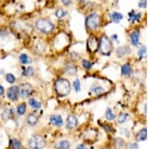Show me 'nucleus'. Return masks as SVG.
I'll list each match as a JSON object with an SVG mask.
<instances>
[{
	"label": "nucleus",
	"instance_id": "a211bd4d",
	"mask_svg": "<svg viewBox=\"0 0 150 149\" xmlns=\"http://www.w3.org/2000/svg\"><path fill=\"white\" fill-rule=\"evenodd\" d=\"M67 15H68V11L64 8H57L56 11H55V16H56L58 19L65 18Z\"/></svg>",
	"mask_w": 150,
	"mask_h": 149
},
{
	"label": "nucleus",
	"instance_id": "f704fd0d",
	"mask_svg": "<svg viewBox=\"0 0 150 149\" xmlns=\"http://www.w3.org/2000/svg\"><path fill=\"white\" fill-rule=\"evenodd\" d=\"M127 149H138V144H136V143H129L127 145Z\"/></svg>",
	"mask_w": 150,
	"mask_h": 149
},
{
	"label": "nucleus",
	"instance_id": "412c9836",
	"mask_svg": "<svg viewBox=\"0 0 150 149\" xmlns=\"http://www.w3.org/2000/svg\"><path fill=\"white\" fill-rule=\"evenodd\" d=\"M137 56H138L139 59L146 58V46L145 45H141L139 47L138 51H137Z\"/></svg>",
	"mask_w": 150,
	"mask_h": 149
},
{
	"label": "nucleus",
	"instance_id": "4be33fe9",
	"mask_svg": "<svg viewBox=\"0 0 150 149\" xmlns=\"http://www.w3.org/2000/svg\"><path fill=\"white\" fill-rule=\"evenodd\" d=\"M91 92L95 93L96 95H101L104 93V88L102 86H99V85H92V87H91Z\"/></svg>",
	"mask_w": 150,
	"mask_h": 149
},
{
	"label": "nucleus",
	"instance_id": "79ce46f5",
	"mask_svg": "<svg viewBox=\"0 0 150 149\" xmlns=\"http://www.w3.org/2000/svg\"><path fill=\"white\" fill-rule=\"evenodd\" d=\"M105 130H107V131H109V132H112V131H113V129H111V127H110V126L106 125V126H105Z\"/></svg>",
	"mask_w": 150,
	"mask_h": 149
},
{
	"label": "nucleus",
	"instance_id": "58836bf2",
	"mask_svg": "<svg viewBox=\"0 0 150 149\" xmlns=\"http://www.w3.org/2000/svg\"><path fill=\"white\" fill-rule=\"evenodd\" d=\"M3 94H4V88H3V86L0 85V97L3 96Z\"/></svg>",
	"mask_w": 150,
	"mask_h": 149
},
{
	"label": "nucleus",
	"instance_id": "9b49d317",
	"mask_svg": "<svg viewBox=\"0 0 150 149\" xmlns=\"http://www.w3.org/2000/svg\"><path fill=\"white\" fill-rule=\"evenodd\" d=\"M49 120H50V123L53 124V125L56 126V127H61L63 125V120H62V117L60 116V115L53 114L50 116Z\"/></svg>",
	"mask_w": 150,
	"mask_h": 149
},
{
	"label": "nucleus",
	"instance_id": "dca6fc26",
	"mask_svg": "<svg viewBox=\"0 0 150 149\" xmlns=\"http://www.w3.org/2000/svg\"><path fill=\"white\" fill-rule=\"evenodd\" d=\"M110 18H111V21H112V22L119 23L123 19V14L119 13V12H117V11L112 12V13L110 14Z\"/></svg>",
	"mask_w": 150,
	"mask_h": 149
},
{
	"label": "nucleus",
	"instance_id": "39448f33",
	"mask_svg": "<svg viewBox=\"0 0 150 149\" xmlns=\"http://www.w3.org/2000/svg\"><path fill=\"white\" fill-rule=\"evenodd\" d=\"M86 48H87V51L88 53L90 54H94L98 51L99 49V40L98 38L96 37L95 35L91 34L87 39L86 42Z\"/></svg>",
	"mask_w": 150,
	"mask_h": 149
},
{
	"label": "nucleus",
	"instance_id": "473e14b6",
	"mask_svg": "<svg viewBox=\"0 0 150 149\" xmlns=\"http://www.w3.org/2000/svg\"><path fill=\"white\" fill-rule=\"evenodd\" d=\"M147 5V0H139L138 2V7L141 9H145Z\"/></svg>",
	"mask_w": 150,
	"mask_h": 149
},
{
	"label": "nucleus",
	"instance_id": "5701e85b",
	"mask_svg": "<svg viewBox=\"0 0 150 149\" xmlns=\"http://www.w3.org/2000/svg\"><path fill=\"white\" fill-rule=\"evenodd\" d=\"M28 104L30 105V107H32L33 109H39L41 107V103L39 101H37L34 98H30L28 101Z\"/></svg>",
	"mask_w": 150,
	"mask_h": 149
},
{
	"label": "nucleus",
	"instance_id": "b1692460",
	"mask_svg": "<svg viewBox=\"0 0 150 149\" xmlns=\"http://www.w3.org/2000/svg\"><path fill=\"white\" fill-rule=\"evenodd\" d=\"M10 147L12 149H21L22 148V144L17 139H11L10 140Z\"/></svg>",
	"mask_w": 150,
	"mask_h": 149
},
{
	"label": "nucleus",
	"instance_id": "c85d7f7f",
	"mask_svg": "<svg viewBox=\"0 0 150 149\" xmlns=\"http://www.w3.org/2000/svg\"><path fill=\"white\" fill-rule=\"evenodd\" d=\"M81 63H82L83 68L86 69V70H88V69H90L91 67H92V62H90L89 60H87V59H82Z\"/></svg>",
	"mask_w": 150,
	"mask_h": 149
},
{
	"label": "nucleus",
	"instance_id": "ddd939ff",
	"mask_svg": "<svg viewBox=\"0 0 150 149\" xmlns=\"http://www.w3.org/2000/svg\"><path fill=\"white\" fill-rule=\"evenodd\" d=\"M64 73L67 74V75H74V74L77 73V67L76 65L72 63H68L65 65V68H64Z\"/></svg>",
	"mask_w": 150,
	"mask_h": 149
},
{
	"label": "nucleus",
	"instance_id": "6e6552de",
	"mask_svg": "<svg viewBox=\"0 0 150 149\" xmlns=\"http://www.w3.org/2000/svg\"><path fill=\"white\" fill-rule=\"evenodd\" d=\"M140 37H141V33L137 29L133 30L132 32L130 33L129 39H130V43H131L132 46L138 47V45L140 44Z\"/></svg>",
	"mask_w": 150,
	"mask_h": 149
},
{
	"label": "nucleus",
	"instance_id": "7ed1b4c3",
	"mask_svg": "<svg viewBox=\"0 0 150 149\" xmlns=\"http://www.w3.org/2000/svg\"><path fill=\"white\" fill-rule=\"evenodd\" d=\"M99 52L103 56H110L113 51L112 40L107 35H102L99 39Z\"/></svg>",
	"mask_w": 150,
	"mask_h": 149
},
{
	"label": "nucleus",
	"instance_id": "2f4dec72",
	"mask_svg": "<svg viewBox=\"0 0 150 149\" xmlns=\"http://www.w3.org/2000/svg\"><path fill=\"white\" fill-rule=\"evenodd\" d=\"M73 87L76 92H79V91H80L81 84H80V80H79V79H75L73 81Z\"/></svg>",
	"mask_w": 150,
	"mask_h": 149
},
{
	"label": "nucleus",
	"instance_id": "c9c22d12",
	"mask_svg": "<svg viewBox=\"0 0 150 149\" xmlns=\"http://www.w3.org/2000/svg\"><path fill=\"white\" fill-rule=\"evenodd\" d=\"M60 1L62 2V4H63L64 6H70L72 4V0H60Z\"/></svg>",
	"mask_w": 150,
	"mask_h": 149
},
{
	"label": "nucleus",
	"instance_id": "1a4fd4ad",
	"mask_svg": "<svg viewBox=\"0 0 150 149\" xmlns=\"http://www.w3.org/2000/svg\"><path fill=\"white\" fill-rule=\"evenodd\" d=\"M18 95H19V87H17V86H12V87L8 88V90H7V97L11 101H16L18 99Z\"/></svg>",
	"mask_w": 150,
	"mask_h": 149
},
{
	"label": "nucleus",
	"instance_id": "f3484780",
	"mask_svg": "<svg viewBox=\"0 0 150 149\" xmlns=\"http://www.w3.org/2000/svg\"><path fill=\"white\" fill-rule=\"evenodd\" d=\"M19 61H20L22 64H24V65H28V64H30L31 62H32V59L30 58L29 55L22 53V54L19 55Z\"/></svg>",
	"mask_w": 150,
	"mask_h": 149
},
{
	"label": "nucleus",
	"instance_id": "f257e3e1",
	"mask_svg": "<svg viewBox=\"0 0 150 149\" xmlns=\"http://www.w3.org/2000/svg\"><path fill=\"white\" fill-rule=\"evenodd\" d=\"M35 28L42 34H50L54 31V24L47 18H39L35 21Z\"/></svg>",
	"mask_w": 150,
	"mask_h": 149
},
{
	"label": "nucleus",
	"instance_id": "0eeeda50",
	"mask_svg": "<svg viewBox=\"0 0 150 149\" xmlns=\"http://www.w3.org/2000/svg\"><path fill=\"white\" fill-rule=\"evenodd\" d=\"M33 86L29 83H23L19 86V95L22 98H27L33 94Z\"/></svg>",
	"mask_w": 150,
	"mask_h": 149
},
{
	"label": "nucleus",
	"instance_id": "cd10ccee",
	"mask_svg": "<svg viewBox=\"0 0 150 149\" xmlns=\"http://www.w3.org/2000/svg\"><path fill=\"white\" fill-rule=\"evenodd\" d=\"M105 116H106V119H108V120H113L115 118V114H114V112L112 111L111 108H107V109H106Z\"/></svg>",
	"mask_w": 150,
	"mask_h": 149
},
{
	"label": "nucleus",
	"instance_id": "4468645a",
	"mask_svg": "<svg viewBox=\"0 0 150 149\" xmlns=\"http://www.w3.org/2000/svg\"><path fill=\"white\" fill-rule=\"evenodd\" d=\"M130 53V48L128 46H119L116 49V55L118 57H124Z\"/></svg>",
	"mask_w": 150,
	"mask_h": 149
},
{
	"label": "nucleus",
	"instance_id": "7c9ffc66",
	"mask_svg": "<svg viewBox=\"0 0 150 149\" xmlns=\"http://www.w3.org/2000/svg\"><path fill=\"white\" fill-rule=\"evenodd\" d=\"M128 118V114L127 113H120V115L118 116V123H124Z\"/></svg>",
	"mask_w": 150,
	"mask_h": 149
},
{
	"label": "nucleus",
	"instance_id": "bb28decb",
	"mask_svg": "<svg viewBox=\"0 0 150 149\" xmlns=\"http://www.w3.org/2000/svg\"><path fill=\"white\" fill-rule=\"evenodd\" d=\"M16 111H17L18 115H23L24 113H25L26 112V104L25 103H21V104H19L17 106Z\"/></svg>",
	"mask_w": 150,
	"mask_h": 149
},
{
	"label": "nucleus",
	"instance_id": "ea45409f",
	"mask_svg": "<svg viewBox=\"0 0 150 149\" xmlns=\"http://www.w3.org/2000/svg\"><path fill=\"white\" fill-rule=\"evenodd\" d=\"M77 2H80V3L84 4V3H87V2H89L90 0H76Z\"/></svg>",
	"mask_w": 150,
	"mask_h": 149
},
{
	"label": "nucleus",
	"instance_id": "c756f323",
	"mask_svg": "<svg viewBox=\"0 0 150 149\" xmlns=\"http://www.w3.org/2000/svg\"><path fill=\"white\" fill-rule=\"evenodd\" d=\"M5 79H6V81H7V82H8V83H10V84H13L14 82H15V80H16L15 76H14L12 73H8V74H6Z\"/></svg>",
	"mask_w": 150,
	"mask_h": 149
},
{
	"label": "nucleus",
	"instance_id": "423d86ee",
	"mask_svg": "<svg viewBox=\"0 0 150 149\" xmlns=\"http://www.w3.org/2000/svg\"><path fill=\"white\" fill-rule=\"evenodd\" d=\"M29 146L32 149H43L46 146V142H45L44 138H42L39 135H34L30 138L29 140Z\"/></svg>",
	"mask_w": 150,
	"mask_h": 149
},
{
	"label": "nucleus",
	"instance_id": "a878e982",
	"mask_svg": "<svg viewBox=\"0 0 150 149\" xmlns=\"http://www.w3.org/2000/svg\"><path fill=\"white\" fill-rule=\"evenodd\" d=\"M70 143L67 140H62L57 144V149H69Z\"/></svg>",
	"mask_w": 150,
	"mask_h": 149
},
{
	"label": "nucleus",
	"instance_id": "9d476101",
	"mask_svg": "<svg viewBox=\"0 0 150 149\" xmlns=\"http://www.w3.org/2000/svg\"><path fill=\"white\" fill-rule=\"evenodd\" d=\"M142 18V13L141 12H136L135 10H131L128 13V20L130 23H136L139 22Z\"/></svg>",
	"mask_w": 150,
	"mask_h": 149
},
{
	"label": "nucleus",
	"instance_id": "72a5a7b5",
	"mask_svg": "<svg viewBox=\"0 0 150 149\" xmlns=\"http://www.w3.org/2000/svg\"><path fill=\"white\" fill-rule=\"evenodd\" d=\"M70 58L72 60H77L79 58V54L76 53V52H71V53H70Z\"/></svg>",
	"mask_w": 150,
	"mask_h": 149
},
{
	"label": "nucleus",
	"instance_id": "20e7f679",
	"mask_svg": "<svg viewBox=\"0 0 150 149\" xmlns=\"http://www.w3.org/2000/svg\"><path fill=\"white\" fill-rule=\"evenodd\" d=\"M100 16L98 15V13L93 12L90 13L85 19V26L86 29L88 31H94L100 26Z\"/></svg>",
	"mask_w": 150,
	"mask_h": 149
},
{
	"label": "nucleus",
	"instance_id": "6ab92c4d",
	"mask_svg": "<svg viewBox=\"0 0 150 149\" xmlns=\"http://www.w3.org/2000/svg\"><path fill=\"white\" fill-rule=\"evenodd\" d=\"M147 136V129L142 128L138 133L136 134V140L137 141H144Z\"/></svg>",
	"mask_w": 150,
	"mask_h": 149
},
{
	"label": "nucleus",
	"instance_id": "2eb2a0df",
	"mask_svg": "<svg viewBox=\"0 0 150 149\" xmlns=\"http://www.w3.org/2000/svg\"><path fill=\"white\" fill-rule=\"evenodd\" d=\"M133 72L132 66L130 63H125L121 66V74L123 76H130Z\"/></svg>",
	"mask_w": 150,
	"mask_h": 149
},
{
	"label": "nucleus",
	"instance_id": "aec40b11",
	"mask_svg": "<svg viewBox=\"0 0 150 149\" xmlns=\"http://www.w3.org/2000/svg\"><path fill=\"white\" fill-rule=\"evenodd\" d=\"M38 122V117L37 115L32 113V114H29L28 117H27V123L29 124V125H35L36 123Z\"/></svg>",
	"mask_w": 150,
	"mask_h": 149
},
{
	"label": "nucleus",
	"instance_id": "f03ea898",
	"mask_svg": "<svg viewBox=\"0 0 150 149\" xmlns=\"http://www.w3.org/2000/svg\"><path fill=\"white\" fill-rule=\"evenodd\" d=\"M55 92L60 97H65L70 93L71 87H70V83L66 78H59L55 81L54 84Z\"/></svg>",
	"mask_w": 150,
	"mask_h": 149
},
{
	"label": "nucleus",
	"instance_id": "393cba45",
	"mask_svg": "<svg viewBox=\"0 0 150 149\" xmlns=\"http://www.w3.org/2000/svg\"><path fill=\"white\" fill-rule=\"evenodd\" d=\"M23 75L26 76V77H31V76L34 75V68L32 66H28L26 67L23 70Z\"/></svg>",
	"mask_w": 150,
	"mask_h": 149
},
{
	"label": "nucleus",
	"instance_id": "f8f14e48",
	"mask_svg": "<svg viewBox=\"0 0 150 149\" xmlns=\"http://www.w3.org/2000/svg\"><path fill=\"white\" fill-rule=\"evenodd\" d=\"M78 124V120H77L76 117L74 115H69L67 117V120H66V127L68 129H73L75 127L77 126Z\"/></svg>",
	"mask_w": 150,
	"mask_h": 149
},
{
	"label": "nucleus",
	"instance_id": "a19ab883",
	"mask_svg": "<svg viewBox=\"0 0 150 149\" xmlns=\"http://www.w3.org/2000/svg\"><path fill=\"white\" fill-rule=\"evenodd\" d=\"M77 149H87V148L85 147V145H84V144H80V145H78Z\"/></svg>",
	"mask_w": 150,
	"mask_h": 149
},
{
	"label": "nucleus",
	"instance_id": "e433bc0d",
	"mask_svg": "<svg viewBox=\"0 0 150 149\" xmlns=\"http://www.w3.org/2000/svg\"><path fill=\"white\" fill-rule=\"evenodd\" d=\"M117 142L119 143L118 144V147H123V146H124V141L121 140V139H118Z\"/></svg>",
	"mask_w": 150,
	"mask_h": 149
},
{
	"label": "nucleus",
	"instance_id": "37998d69",
	"mask_svg": "<svg viewBox=\"0 0 150 149\" xmlns=\"http://www.w3.org/2000/svg\"><path fill=\"white\" fill-rule=\"evenodd\" d=\"M0 106H1V103H0Z\"/></svg>",
	"mask_w": 150,
	"mask_h": 149
},
{
	"label": "nucleus",
	"instance_id": "4c0bfd02",
	"mask_svg": "<svg viewBox=\"0 0 150 149\" xmlns=\"http://www.w3.org/2000/svg\"><path fill=\"white\" fill-rule=\"evenodd\" d=\"M111 39L115 40L116 42H118V36H117V34H113L112 36H111Z\"/></svg>",
	"mask_w": 150,
	"mask_h": 149
}]
</instances>
